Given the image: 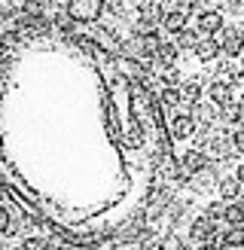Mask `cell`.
Instances as JSON below:
<instances>
[{
    "label": "cell",
    "mask_w": 244,
    "mask_h": 250,
    "mask_svg": "<svg viewBox=\"0 0 244 250\" xmlns=\"http://www.w3.org/2000/svg\"><path fill=\"white\" fill-rule=\"evenodd\" d=\"M159 104H162L165 110H177L183 104L180 85H162V92H159Z\"/></svg>",
    "instance_id": "cell-9"
},
{
    "label": "cell",
    "mask_w": 244,
    "mask_h": 250,
    "mask_svg": "<svg viewBox=\"0 0 244 250\" xmlns=\"http://www.w3.org/2000/svg\"><path fill=\"white\" fill-rule=\"evenodd\" d=\"M64 12L73 21H98L104 16V0H67Z\"/></svg>",
    "instance_id": "cell-3"
},
{
    "label": "cell",
    "mask_w": 244,
    "mask_h": 250,
    "mask_svg": "<svg viewBox=\"0 0 244 250\" xmlns=\"http://www.w3.org/2000/svg\"><path fill=\"white\" fill-rule=\"evenodd\" d=\"M199 40H202L199 28H189V24H186L180 34H174V43H177L180 49H195V46H199Z\"/></svg>",
    "instance_id": "cell-10"
},
{
    "label": "cell",
    "mask_w": 244,
    "mask_h": 250,
    "mask_svg": "<svg viewBox=\"0 0 244 250\" xmlns=\"http://www.w3.org/2000/svg\"><path fill=\"white\" fill-rule=\"evenodd\" d=\"M220 49H223L226 58H241L244 55V31L238 24H229V28L220 31Z\"/></svg>",
    "instance_id": "cell-4"
},
{
    "label": "cell",
    "mask_w": 244,
    "mask_h": 250,
    "mask_svg": "<svg viewBox=\"0 0 244 250\" xmlns=\"http://www.w3.org/2000/svg\"><path fill=\"white\" fill-rule=\"evenodd\" d=\"M192 52H195V58H199L202 64H211V61H217V55H223V49H220L217 37H202L199 46H195Z\"/></svg>",
    "instance_id": "cell-7"
},
{
    "label": "cell",
    "mask_w": 244,
    "mask_h": 250,
    "mask_svg": "<svg viewBox=\"0 0 244 250\" xmlns=\"http://www.w3.org/2000/svg\"><path fill=\"white\" fill-rule=\"evenodd\" d=\"M207 101L223 113V110H229L232 104H235V85H232L226 77L211 80V83H207Z\"/></svg>",
    "instance_id": "cell-2"
},
{
    "label": "cell",
    "mask_w": 244,
    "mask_h": 250,
    "mask_svg": "<svg viewBox=\"0 0 244 250\" xmlns=\"http://www.w3.org/2000/svg\"><path fill=\"white\" fill-rule=\"evenodd\" d=\"M180 95H183V101H202V83L199 80H183L180 83Z\"/></svg>",
    "instance_id": "cell-11"
},
{
    "label": "cell",
    "mask_w": 244,
    "mask_h": 250,
    "mask_svg": "<svg viewBox=\"0 0 244 250\" xmlns=\"http://www.w3.org/2000/svg\"><path fill=\"white\" fill-rule=\"evenodd\" d=\"M153 61H156L159 67H165V70H174L177 61H180V46L174 40H162L153 49Z\"/></svg>",
    "instance_id": "cell-6"
},
{
    "label": "cell",
    "mask_w": 244,
    "mask_h": 250,
    "mask_svg": "<svg viewBox=\"0 0 244 250\" xmlns=\"http://www.w3.org/2000/svg\"><path fill=\"white\" fill-rule=\"evenodd\" d=\"M238 128H244V119H241V125H238Z\"/></svg>",
    "instance_id": "cell-12"
},
{
    "label": "cell",
    "mask_w": 244,
    "mask_h": 250,
    "mask_svg": "<svg viewBox=\"0 0 244 250\" xmlns=\"http://www.w3.org/2000/svg\"><path fill=\"white\" fill-rule=\"evenodd\" d=\"M195 28H199L202 37H217L220 31L226 28V19H223V12H220V9H202Z\"/></svg>",
    "instance_id": "cell-5"
},
{
    "label": "cell",
    "mask_w": 244,
    "mask_h": 250,
    "mask_svg": "<svg viewBox=\"0 0 244 250\" xmlns=\"http://www.w3.org/2000/svg\"><path fill=\"white\" fill-rule=\"evenodd\" d=\"M162 24H165V31H168V34H180V31L189 24V12L183 9V6H171V9L165 12Z\"/></svg>",
    "instance_id": "cell-8"
},
{
    "label": "cell",
    "mask_w": 244,
    "mask_h": 250,
    "mask_svg": "<svg viewBox=\"0 0 244 250\" xmlns=\"http://www.w3.org/2000/svg\"><path fill=\"white\" fill-rule=\"evenodd\" d=\"M177 149L150 73L52 21L0 52V180L77 250H159Z\"/></svg>",
    "instance_id": "cell-1"
}]
</instances>
